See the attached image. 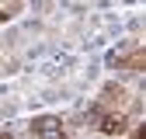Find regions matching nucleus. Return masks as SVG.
Returning <instances> with one entry per match:
<instances>
[{"label": "nucleus", "mask_w": 146, "mask_h": 139, "mask_svg": "<svg viewBox=\"0 0 146 139\" xmlns=\"http://www.w3.org/2000/svg\"><path fill=\"white\" fill-rule=\"evenodd\" d=\"M90 118L98 122V129L104 136H125V132H129V115H125V111H101L98 104H94Z\"/></svg>", "instance_id": "obj_1"}, {"label": "nucleus", "mask_w": 146, "mask_h": 139, "mask_svg": "<svg viewBox=\"0 0 146 139\" xmlns=\"http://www.w3.org/2000/svg\"><path fill=\"white\" fill-rule=\"evenodd\" d=\"M125 101H129L125 87H122V83H108L104 91H101L98 108H101V111H122V108H125Z\"/></svg>", "instance_id": "obj_2"}, {"label": "nucleus", "mask_w": 146, "mask_h": 139, "mask_svg": "<svg viewBox=\"0 0 146 139\" xmlns=\"http://www.w3.org/2000/svg\"><path fill=\"white\" fill-rule=\"evenodd\" d=\"M111 63H115V66H118V70H132V73H139V70H143V66H146V52H143V49H139V45H136V49H132V52H129V56H115V59H111Z\"/></svg>", "instance_id": "obj_3"}, {"label": "nucleus", "mask_w": 146, "mask_h": 139, "mask_svg": "<svg viewBox=\"0 0 146 139\" xmlns=\"http://www.w3.org/2000/svg\"><path fill=\"white\" fill-rule=\"evenodd\" d=\"M31 132L42 139V136H52V132H63V125H59V118L45 115V118H35V122H31Z\"/></svg>", "instance_id": "obj_4"}, {"label": "nucleus", "mask_w": 146, "mask_h": 139, "mask_svg": "<svg viewBox=\"0 0 146 139\" xmlns=\"http://www.w3.org/2000/svg\"><path fill=\"white\" fill-rule=\"evenodd\" d=\"M0 139H14V136H11V132H0Z\"/></svg>", "instance_id": "obj_5"}]
</instances>
